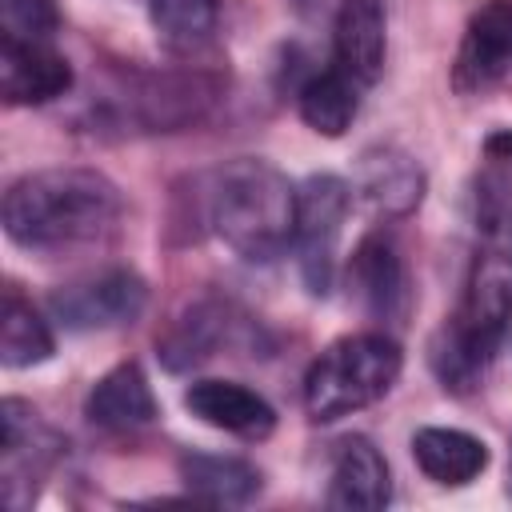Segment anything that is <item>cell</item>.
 <instances>
[{"instance_id":"cell-8","label":"cell","mask_w":512,"mask_h":512,"mask_svg":"<svg viewBox=\"0 0 512 512\" xmlns=\"http://www.w3.org/2000/svg\"><path fill=\"white\" fill-rule=\"evenodd\" d=\"M512 72V0H488L472 12L456 64L452 88L464 96L488 92Z\"/></svg>"},{"instance_id":"cell-16","label":"cell","mask_w":512,"mask_h":512,"mask_svg":"<svg viewBox=\"0 0 512 512\" xmlns=\"http://www.w3.org/2000/svg\"><path fill=\"white\" fill-rule=\"evenodd\" d=\"M360 196L384 216H408L424 200V172L400 148H368L356 168Z\"/></svg>"},{"instance_id":"cell-14","label":"cell","mask_w":512,"mask_h":512,"mask_svg":"<svg viewBox=\"0 0 512 512\" xmlns=\"http://www.w3.org/2000/svg\"><path fill=\"white\" fill-rule=\"evenodd\" d=\"M84 416H88V424L116 432V436L148 428L160 416V408H156L144 368L136 360H128V364H116L112 372H104L84 400Z\"/></svg>"},{"instance_id":"cell-25","label":"cell","mask_w":512,"mask_h":512,"mask_svg":"<svg viewBox=\"0 0 512 512\" xmlns=\"http://www.w3.org/2000/svg\"><path fill=\"white\" fill-rule=\"evenodd\" d=\"M508 496H512V456H508Z\"/></svg>"},{"instance_id":"cell-24","label":"cell","mask_w":512,"mask_h":512,"mask_svg":"<svg viewBox=\"0 0 512 512\" xmlns=\"http://www.w3.org/2000/svg\"><path fill=\"white\" fill-rule=\"evenodd\" d=\"M60 28L56 0H0V32L8 40H52Z\"/></svg>"},{"instance_id":"cell-18","label":"cell","mask_w":512,"mask_h":512,"mask_svg":"<svg viewBox=\"0 0 512 512\" xmlns=\"http://www.w3.org/2000/svg\"><path fill=\"white\" fill-rule=\"evenodd\" d=\"M180 480L196 504L236 508L248 504L260 492V472L240 456H216V452H188L180 456Z\"/></svg>"},{"instance_id":"cell-12","label":"cell","mask_w":512,"mask_h":512,"mask_svg":"<svg viewBox=\"0 0 512 512\" xmlns=\"http://www.w3.org/2000/svg\"><path fill=\"white\" fill-rule=\"evenodd\" d=\"M388 56V24L380 0H340L332 20V68L352 76L360 88L376 84Z\"/></svg>"},{"instance_id":"cell-23","label":"cell","mask_w":512,"mask_h":512,"mask_svg":"<svg viewBox=\"0 0 512 512\" xmlns=\"http://www.w3.org/2000/svg\"><path fill=\"white\" fill-rule=\"evenodd\" d=\"M220 328H224V312H220V308H208V304L192 308V312L176 324V332L164 340V348H160L164 364H168V368H188V364L212 356V348H216V340H220Z\"/></svg>"},{"instance_id":"cell-10","label":"cell","mask_w":512,"mask_h":512,"mask_svg":"<svg viewBox=\"0 0 512 512\" xmlns=\"http://www.w3.org/2000/svg\"><path fill=\"white\" fill-rule=\"evenodd\" d=\"M348 288L360 300V308L376 320H404L408 312V272L396 252V244L380 232L364 236L348 260Z\"/></svg>"},{"instance_id":"cell-5","label":"cell","mask_w":512,"mask_h":512,"mask_svg":"<svg viewBox=\"0 0 512 512\" xmlns=\"http://www.w3.org/2000/svg\"><path fill=\"white\" fill-rule=\"evenodd\" d=\"M348 204H352V188L332 172L308 176L296 188L292 248H296L304 288L312 296H328V288L336 280V252H340V232H344V220H348Z\"/></svg>"},{"instance_id":"cell-7","label":"cell","mask_w":512,"mask_h":512,"mask_svg":"<svg viewBox=\"0 0 512 512\" xmlns=\"http://www.w3.org/2000/svg\"><path fill=\"white\" fill-rule=\"evenodd\" d=\"M148 304V284L132 268H104L92 276H80L52 292L48 308L52 316L72 332H100V328H124L140 320Z\"/></svg>"},{"instance_id":"cell-11","label":"cell","mask_w":512,"mask_h":512,"mask_svg":"<svg viewBox=\"0 0 512 512\" xmlns=\"http://www.w3.org/2000/svg\"><path fill=\"white\" fill-rule=\"evenodd\" d=\"M216 96H220V84L208 80L204 72H160V76L152 72V76H140L132 92V108L148 132H176L196 124Z\"/></svg>"},{"instance_id":"cell-4","label":"cell","mask_w":512,"mask_h":512,"mask_svg":"<svg viewBox=\"0 0 512 512\" xmlns=\"http://www.w3.org/2000/svg\"><path fill=\"white\" fill-rule=\"evenodd\" d=\"M404 352L384 332H356L332 340L304 376V408L316 424L352 416L392 392L400 380Z\"/></svg>"},{"instance_id":"cell-20","label":"cell","mask_w":512,"mask_h":512,"mask_svg":"<svg viewBox=\"0 0 512 512\" xmlns=\"http://www.w3.org/2000/svg\"><path fill=\"white\" fill-rule=\"evenodd\" d=\"M56 352L52 328L48 320L16 292H4V308H0V364L4 368H32L44 364Z\"/></svg>"},{"instance_id":"cell-13","label":"cell","mask_w":512,"mask_h":512,"mask_svg":"<svg viewBox=\"0 0 512 512\" xmlns=\"http://www.w3.org/2000/svg\"><path fill=\"white\" fill-rule=\"evenodd\" d=\"M184 408L196 420L240 440H264L276 428V408L236 380H192L184 388Z\"/></svg>"},{"instance_id":"cell-15","label":"cell","mask_w":512,"mask_h":512,"mask_svg":"<svg viewBox=\"0 0 512 512\" xmlns=\"http://www.w3.org/2000/svg\"><path fill=\"white\" fill-rule=\"evenodd\" d=\"M392 500V476L380 448L368 436H348L336 448L328 476V508L336 512H376Z\"/></svg>"},{"instance_id":"cell-22","label":"cell","mask_w":512,"mask_h":512,"mask_svg":"<svg viewBox=\"0 0 512 512\" xmlns=\"http://www.w3.org/2000/svg\"><path fill=\"white\" fill-rule=\"evenodd\" d=\"M512 212V128L484 140V172L476 180V216L484 232H500Z\"/></svg>"},{"instance_id":"cell-9","label":"cell","mask_w":512,"mask_h":512,"mask_svg":"<svg viewBox=\"0 0 512 512\" xmlns=\"http://www.w3.org/2000/svg\"><path fill=\"white\" fill-rule=\"evenodd\" d=\"M72 88V64L44 40L0 36V96L12 108L48 104Z\"/></svg>"},{"instance_id":"cell-1","label":"cell","mask_w":512,"mask_h":512,"mask_svg":"<svg viewBox=\"0 0 512 512\" xmlns=\"http://www.w3.org/2000/svg\"><path fill=\"white\" fill-rule=\"evenodd\" d=\"M4 232L32 252H68L104 240L120 220V188L96 168H44L4 192Z\"/></svg>"},{"instance_id":"cell-21","label":"cell","mask_w":512,"mask_h":512,"mask_svg":"<svg viewBox=\"0 0 512 512\" xmlns=\"http://www.w3.org/2000/svg\"><path fill=\"white\" fill-rule=\"evenodd\" d=\"M148 20L164 48L196 52L220 24V0H148Z\"/></svg>"},{"instance_id":"cell-19","label":"cell","mask_w":512,"mask_h":512,"mask_svg":"<svg viewBox=\"0 0 512 512\" xmlns=\"http://www.w3.org/2000/svg\"><path fill=\"white\" fill-rule=\"evenodd\" d=\"M300 120L320 132V136H344L360 112V84L352 76H344L340 68L316 72L304 80L300 96H296Z\"/></svg>"},{"instance_id":"cell-17","label":"cell","mask_w":512,"mask_h":512,"mask_svg":"<svg viewBox=\"0 0 512 512\" xmlns=\"http://www.w3.org/2000/svg\"><path fill=\"white\" fill-rule=\"evenodd\" d=\"M412 460L444 488H460L488 468V444L460 428H420L412 436Z\"/></svg>"},{"instance_id":"cell-2","label":"cell","mask_w":512,"mask_h":512,"mask_svg":"<svg viewBox=\"0 0 512 512\" xmlns=\"http://www.w3.org/2000/svg\"><path fill=\"white\" fill-rule=\"evenodd\" d=\"M208 232L240 260L268 264L288 252L296 228V188L268 160H228L200 180L196 196Z\"/></svg>"},{"instance_id":"cell-6","label":"cell","mask_w":512,"mask_h":512,"mask_svg":"<svg viewBox=\"0 0 512 512\" xmlns=\"http://www.w3.org/2000/svg\"><path fill=\"white\" fill-rule=\"evenodd\" d=\"M0 500L12 512H24L36 496L44 476L60 456V436L40 420V412L16 396L0 404Z\"/></svg>"},{"instance_id":"cell-3","label":"cell","mask_w":512,"mask_h":512,"mask_svg":"<svg viewBox=\"0 0 512 512\" xmlns=\"http://www.w3.org/2000/svg\"><path fill=\"white\" fill-rule=\"evenodd\" d=\"M512 320V268L496 256H484L472 268V280L460 296V308L432 336L428 360L444 388L472 392L496 356Z\"/></svg>"}]
</instances>
